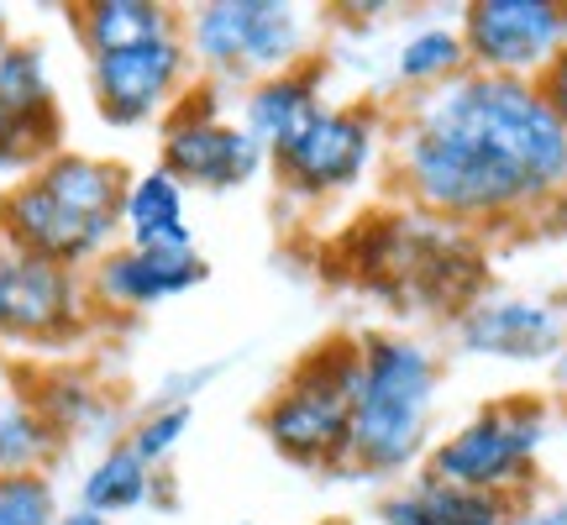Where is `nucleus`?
<instances>
[{"instance_id":"obj_1","label":"nucleus","mask_w":567,"mask_h":525,"mask_svg":"<svg viewBox=\"0 0 567 525\" xmlns=\"http://www.w3.org/2000/svg\"><path fill=\"white\" fill-rule=\"evenodd\" d=\"M400 174L442 222H505L567 195V132L530 80L467 69L421 101Z\"/></svg>"},{"instance_id":"obj_2","label":"nucleus","mask_w":567,"mask_h":525,"mask_svg":"<svg viewBox=\"0 0 567 525\" xmlns=\"http://www.w3.org/2000/svg\"><path fill=\"white\" fill-rule=\"evenodd\" d=\"M126 184L132 174L122 163L59 153L0 195V237L27 258L59 268L101 262L122 231Z\"/></svg>"},{"instance_id":"obj_3","label":"nucleus","mask_w":567,"mask_h":525,"mask_svg":"<svg viewBox=\"0 0 567 525\" xmlns=\"http://www.w3.org/2000/svg\"><path fill=\"white\" fill-rule=\"evenodd\" d=\"M436 400V363L421 342L405 337H368L358 394H352V442L347 463L368 473H400L415 463Z\"/></svg>"},{"instance_id":"obj_4","label":"nucleus","mask_w":567,"mask_h":525,"mask_svg":"<svg viewBox=\"0 0 567 525\" xmlns=\"http://www.w3.org/2000/svg\"><path fill=\"white\" fill-rule=\"evenodd\" d=\"M358 368H363V342H342V337L295 363L284 389L264 404V436L274 442V452L305 467L347 463Z\"/></svg>"},{"instance_id":"obj_5","label":"nucleus","mask_w":567,"mask_h":525,"mask_svg":"<svg viewBox=\"0 0 567 525\" xmlns=\"http://www.w3.org/2000/svg\"><path fill=\"white\" fill-rule=\"evenodd\" d=\"M189 63L216 80H274L300 69L305 21L279 0H210L179 27Z\"/></svg>"},{"instance_id":"obj_6","label":"nucleus","mask_w":567,"mask_h":525,"mask_svg":"<svg viewBox=\"0 0 567 525\" xmlns=\"http://www.w3.org/2000/svg\"><path fill=\"white\" fill-rule=\"evenodd\" d=\"M542 436H547V410L542 404L499 400V404H488V410H478L457 436H446L431 452L425 478L473 488V494H505V500H515L509 488L526 484L530 457H536Z\"/></svg>"},{"instance_id":"obj_7","label":"nucleus","mask_w":567,"mask_h":525,"mask_svg":"<svg viewBox=\"0 0 567 525\" xmlns=\"http://www.w3.org/2000/svg\"><path fill=\"white\" fill-rule=\"evenodd\" d=\"M457 38L473 74L536 84L567 48V0H473Z\"/></svg>"},{"instance_id":"obj_8","label":"nucleus","mask_w":567,"mask_h":525,"mask_svg":"<svg viewBox=\"0 0 567 525\" xmlns=\"http://www.w3.org/2000/svg\"><path fill=\"white\" fill-rule=\"evenodd\" d=\"M59 90L48 74L38 42H6L0 48V174H32L63 147Z\"/></svg>"},{"instance_id":"obj_9","label":"nucleus","mask_w":567,"mask_h":525,"mask_svg":"<svg viewBox=\"0 0 567 525\" xmlns=\"http://www.w3.org/2000/svg\"><path fill=\"white\" fill-rule=\"evenodd\" d=\"M264 168V147L247 137V126L216 116L210 90L184 95L163 122V174L184 189H237Z\"/></svg>"},{"instance_id":"obj_10","label":"nucleus","mask_w":567,"mask_h":525,"mask_svg":"<svg viewBox=\"0 0 567 525\" xmlns=\"http://www.w3.org/2000/svg\"><path fill=\"white\" fill-rule=\"evenodd\" d=\"M184 74H189L184 32L90 59V90H95V105L111 126H142L163 111H174Z\"/></svg>"},{"instance_id":"obj_11","label":"nucleus","mask_w":567,"mask_h":525,"mask_svg":"<svg viewBox=\"0 0 567 525\" xmlns=\"http://www.w3.org/2000/svg\"><path fill=\"white\" fill-rule=\"evenodd\" d=\"M84 326V284L74 268L27 258L0 237V331L17 342H63Z\"/></svg>"},{"instance_id":"obj_12","label":"nucleus","mask_w":567,"mask_h":525,"mask_svg":"<svg viewBox=\"0 0 567 525\" xmlns=\"http://www.w3.org/2000/svg\"><path fill=\"white\" fill-rule=\"evenodd\" d=\"M373 137H379L373 116L321 105V116L274 153V168L295 195H331V189H347V184L363 179L368 158H373Z\"/></svg>"},{"instance_id":"obj_13","label":"nucleus","mask_w":567,"mask_h":525,"mask_svg":"<svg viewBox=\"0 0 567 525\" xmlns=\"http://www.w3.org/2000/svg\"><path fill=\"white\" fill-rule=\"evenodd\" d=\"M205 274L210 268L195 247H111L90 274V295L116 310H147L179 300L184 289L205 284Z\"/></svg>"},{"instance_id":"obj_14","label":"nucleus","mask_w":567,"mask_h":525,"mask_svg":"<svg viewBox=\"0 0 567 525\" xmlns=\"http://www.w3.org/2000/svg\"><path fill=\"white\" fill-rule=\"evenodd\" d=\"M316 116H321V74L300 63V69L274 74V80H264V84H252V90H247L243 126H247V137L274 158L284 142H295L305 126L316 122Z\"/></svg>"},{"instance_id":"obj_15","label":"nucleus","mask_w":567,"mask_h":525,"mask_svg":"<svg viewBox=\"0 0 567 525\" xmlns=\"http://www.w3.org/2000/svg\"><path fill=\"white\" fill-rule=\"evenodd\" d=\"M379 521L384 525H509L515 521V500L421 478V484L389 494L379 505Z\"/></svg>"},{"instance_id":"obj_16","label":"nucleus","mask_w":567,"mask_h":525,"mask_svg":"<svg viewBox=\"0 0 567 525\" xmlns=\"http://www.w3.org/2000/svg\"><path fill=\"white\" fill-rule=\"evenodd\" d=\"M463 342L473 352H494V358H547L557 347V316L526 300H499L467 310Z\"/></svg>"},{"instance_id":"obj_17","label":"nucleus","mask_w":567,"mask_h":525,"mask_svg":"<svg viewBox=\"0 0 567 525\" xmlns=\"http://www.w3.org/2000/svg\"><path fill=\"white\" fill-rule=\"evenodd\" d=\"M126 247H195L189 222H184V184L163 168H147L126 184L122 200Z\"/></svg>"},{"instance_id":"obj_18","label":"nucleus","mask_w":567,"mask_h":525,"mask_svg":"<svg viewBox=\"0 0 567 525\" xmlns=\"http://www.w3.org/2000/svg\"><path fill=\"white\" fill-rule=\"evenodd\" d=\"M74 27H80L84 53L101 59V53H122V48H137V42L174 38L179 17L158 0H90V6L74 11Z\"/></svg>"},{"instance_id":"obj_19","label":"nucleus","mask_w":567,"mask_h":525,"mask_svg":"<svg viewBox=\"0 0 567 525\" xmlns=\"http://www.w3.org/2000/svg\"><path fill=\"white\" fill-rule=\"evenodd\" d=\"M147 494H153V467L142 463L132 446H111L101 463L84 473L80 484V509H95V515H122V509H137L147 505Z\"/></svg>"},{"instance_id":"obj_20","label":"nucleus","mask_w":567,"mask_h":525,"mask_svg":"<svg viewBox=\"0 0 567 525\" xmlns=\"http://www.w3.org/2000/svg\"><path fill=\"white\" fill-rule=\"evenodd\" d=\"M467 63L463 38L446 27H425L400 48V80L405 84H446L457 80V69Z\"/></svg>"},{"instance_id":"obj_21","label":"nucleus","mask_w":567,"mask_h":525,"mask_svg":"<svg viewBox=\"0 0 567 525\" xmlns=\"http://www.w3.org/2000/svg\"><path fill=\"white\" fill-rule=\"evenodd\" d=\"M53 452V425L38 421L27 404L0 400V473H38Z\"/></svg>"},{"instance_id":"obj_22","label":"nucleus","mask_w":567,"mask_h":525,"mask_svg":"<svg viewBox=\"0 0 567 525\" xmlns=\"http://www.w3.org/2000/svg\"><path fill=\"white\" fill-rule=\"evenodd\" d=\"M0 525H59V494L42 473H0Z\"/></svg>"},{"instance_id":"obj_23","label":"nucleus","mask_w":567,"mask_h":525,"mask_svg":"<svg viewBox=\"0 0 567 525\" xmlns=\"http://www.w3.org/2000/svg\"><path fill=\"white\" fill-rule=\"evenodd\" d=\"M184 431H189V404H163V410H153V415L132 431V442L126 446H132L147 467H158L163 457L184 442Z\"/></svg>"},{"instance_id":"obj_24","label":"nucleus","mask_w":567,"mask_h":525,"mask_svg":"<svg viewBox=\"0 0 567 525\" xmlns=\"http://www.w3.org/2000/svg\"><path fill=\"white\" fill-rule=\"evenodd\" d=\"M536 90H542V101L551 105V116L563 122V132H567V48L551 59V69L536 80Z\"/></svg>"},{"instance_id":"obj_25","label":"nucleus","mask_w":567,"mask_h":525,"mask_svg":"<svg viewBox=\"0 0 567 525\" xmlns=\"http://www.w3.org/2000/svg\"><path fill=\"white\" fill-rule=\"evenodd\" d=\"M59 525H111V521L95 515V509H69V515H59Z\"/></svg>"},{"instance_id":"obj_26","label":"nucleus","mask_w":567,"mask_h":525,"mask_svg":"<svg viewBox=\"0 0 567 525\" xmlns=\"http://www.w3.org/2000/svg\"><path fill=\"white\" fill-rule=\"evenodd\" d=\"M526 525H567V509H557V515H542V521H526Z\"/></svg>"},{"instance_id":"obj_27","label":"nucleus","mask_w":567,"mask_h":525,"mask_svg":"<svg viewBox=\"0 0 567 525\" xmlns=\"http://www.w3.org/2000/svg\"><path fill=\"white\" fill-rule=\"evenodd\" d=\"M0 48H6V11H0Z\"/></svg>"},{"instance_id":"obj_28","label":"nucleus","mask_w":567,"mask_h":525,"mask_svg":"<svg viewBox=\"0 0 567 525\" xmlns=\"http://www.w3.org/2000/svg\"><path fill=\"white\" fill-rule=\"evenodd\" d=\"M331 525H347V521H331Z\"/></svg>"}]
</instances>
